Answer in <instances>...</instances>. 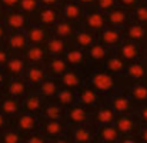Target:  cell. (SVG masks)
I'll return each instance as SVG.
<instances>
[{"label": "cell", "mask_w": 147, "mask_h": 143, "mask_svg": "<svg viewBox=\"0 0 147 143\" xmlns=\"http://www.w3.org/2000/svg\"><path fill=\"white\" fill-rule=\"evenodd\" d=\"M113 52L126 63H130L134 60H144V45H139V43H134L126 39Z\"/></svg>", "instance_id": "obj_7"}, {"label": "cell", "mask_w": 147, "mask_h": 143, "mask_svg": "<svg viewBox=\"0 0 147 143\" xmlns=\"http://www.w3.org/2000/svg\"><path fill=\"white\" fill-rule=\"evenodd\" d=\"M9 126H10V119L0 112V132H3V130L7 129Z\"/></svg>", "instance_id": "obj_52"}, {"label": "cell", "mask_w": 147, "mask_h": 143, "mask_svg": "<svg viewBox=\"0 0 147 143\" xmlns=\"http://www.w3.org/2000/svg\"><path fill=\"white\" fill-rule=\"evenodd\" d=\"M0 143H23V136L11 126L0 132Z\"/></svg>", "instance_id": "obj_41"}, {"label": "cell", "mask_w": 147, "mask_h": 143, "mask_svg": "<svg viewBox=\"0 0 147 143\" xmlns=\"http://www.w3.org/2000/svg\"><path fill=\"white\" fill-rule=\"evenodd\" d=\"M1 22H3L4 27L7 29V32H20V30H26V27H27V24H29V19H27L20 10L3 12Z\"/></svg>", "instance_id": "obj_10"}, {"label": "cell", "mask_w": 147, "mask_h": 143, "mask_svg": "<svg viewBox=\"0 0 147 143\" xmlns=\"http://www.w3.org/2000/svg\"><path fill=\"white\" fill-rule=\"evenodd\" d=\"M116 113L111 110V107L104 102L100 107L96 110H93L90 113V125L94 127H100V126H106V125H113L116 120Z\"/></svg>", "instance_id": "obj_19"}, {"label": "cell", "mask_w": 147, "mask_h": 143, "mask_svg": "<svg viewBox=\"0 0 147 143\" xmlns=\"http://www.w3.org/2000/svg\"><path fill=\"white\" fill-rule=\"evenodd\" d=\"M23 79L26 80V83L30 86L32 90L37 89L47 79V73L45 70V66L43 64H29L24 75H23Z\"/></svg>", "instance_id": "obj_21"}, {"label": "cell", "mask_w": 147, "mask_h": 143, "mask_svg": "<svg viewBox=\"0 0 147 143\" xmlns=\"http://www.w3.org/2000/svg\"><path fill=\"white\" fill-rule=\"evenodd\" d=\"M63 0H39L40 6H46V7H60Z\"/></svg>", "instance_id": "obj_50"}, {"label": "cell", "mask_w": 147, "mask_h": 143, "mask_svg": "<svg viewBox=\"0 0 147 143\" xmlns=\"http://www.w3.org/2000/svg\"><path fill=\"white\" fill-rule=\"evenodd\" d=\"M106 103L111 107V110L119 116V115H131L136 112L137 104L123 92V89L117 93H114L113 96H110Z\"/></svg>", "instance_id": "obj_5"}, {"label": "cell", "mask_w": 147, "mask_h": 143, "mask_svg": "<svg viewBox=\"0 0 147 143\" xmlns=\"http://www.w3.org/2000/svg\"><path fill=\"white\" fill-rule=\"evenodd\" d=\"M7 82H9V76L6 75V72L3 69H0V92L1 93H4V87H6Z\"/></svg>", "instance_id": "obj_51"}, {"label": "cell", "mask_w": 147, "mask_h": 143, "mask_svg": "<svg viewBox=\"0 0 147 143\" xmlns=\"http://www.w3.org/2000/svg\"><path fill=\"white\" fill-rule=\"evenodd\" d=\"M39 117H40V120H60V122H66V109L61 107L54 100L46 102Z\"/></svg>", "instance_id": "obj_30"}, {"label": "cell", "mask_w": 147, "mask_h": 143, "mask_svg": "<svg viewBox=\"0 0 147 143\" xmlns=\"http://www.w3.org/2000/svg\"><path fill=\"white\" fill-rule=\"evenodd\" d=\"M121 89L137 106L147 103V85L144 82H136V83L124 85Z\"/></svg>", "instance_id": "obj_29"}, {"label": "cell", "mask_w": 147, "mask_h": 143, "mask_svg": "<svg viewBox=\"0 0 147 143\" xmlns=\"http://www.w3.org/2000/svg\"><path fill=\"white\" fill-rule=\"evenodd\" d=\"M23 143H49V140L40 133H33V135H27L23 138Z\"/></svg>", "instance_id": "obj_45"}, {"label": "cell", "mask_w": 147, "mask_h": 143, "mask_svg": "<svg viewBox=\"0 0 147 143\" xmlns=\"http://www.w3.org/2000/svg\"><path fill=\"white\" fill-rule=\"evenodd\" d=\"M120 138L121 136L114 123L96 127V143H117Z\"/></svg>", "instance_id": "obj_36"}, {"label": "cell", "mask_w": 147, "mask_h": 143, "mask_svg": "<svg viewBox=\"0 0 147 143\" xmlns=\"http://www.w3.org/2000/svg\"><path fill=\"white\" fill-rule=\"evenodd\" d=\"M10 126L24 138L27 135H33V133L40 132V117L36 115L22 112L10 122Z\"/></svg>", "instance_id": "obj_2"}, {"label": "cell", "mask_w": 147, "mask_h": 143, "mask_svg": "<svg viewBox=\"0 0 147 143\" xmlns=\"http://www.w3.org/2000/svg\"><path fill=\"white\" fill-rule=\"evenodd\" d=\"M54 102L59 103L61 107L69 109V107H71L73 104L77 103V95H76L74 90H70V89H66V87H60L59 93L54 97Z\"/></svg>", "instance_id": "obj_39"}, {"label": "cell", "mask_w": 147, "mask_h": 143, "mask_svg": "<svg viewBox=\"0 0 147 143\" xmlns=\"http://www.w3.org/2000/svg\"><path fill=\"white\" fill-rule=\"evenodd\" d=\"M134 115H136V117H137V120H139L140 126L147 125V103L137 106V109H136Z\"/></svg>", "instance_id": "obj_44"}, {"label": "cell", "mask_w": 147, "mask_h": 143, "mask_svg": "<svg viewBox=\"0 0 147 143\" xmlns=\"http://www.w3.org/2000/svg\"><path fill=\"white\" fill-rule=\"evenodd\" d=\"M130 19L140 23V24H144L147 26V4L144 3H139L131 12H130Z\"/></svg>", "instance_id": "obj_42"}, {"label": "cell", "mask_w": 147, "mask_h": 143, "mask_svg": "<svg viewBox=\"0 0 147 143\" xmlns=\"http://www.w3.org/2000/svg\"><path fill=\"white\" fill-rule=\"evenodd\" d=\"M146 29H147V26H146Z\"/></svg>", "instance_id": "obj_62"}, {"label": "cell", "mask_w": 147, "mask_h": 143, "mask_svg": "<svg viewBox=\"0 0 147 143\" xmlns=\"http://www.w3.org/2000/svg\"><path fill=\"white\" fill-rule=\"evenodd\" d=\"M49 143H71V140L69 139L67 135H64V136H60V138L51 139V140H49Z\"/></svg>", "instance_id": "obj_56"}, {"label": "cell", "mask_w": 147, "mask_h": 143, "mask_svg": "<svg viewBox=\"0 0 147 143\" xmlns=\"http://www.w3.org/2000/svg\"><path fill=\"white\" fill-rule=\"evenodd\" d=\"M76 95H77V103L82 104L84 109H87L90 113H92L93 110H96L97 107H100V106L106 102L97 92H94V90H93L90 86H87V85H84L83 87H80V89L76 92Z\"/></svg>", "instance_id": "obj_9"}, {"label": "cell", "mask_w": 147, "mask_h": 143, "mask_svg": "<svg viewBox=\"0 0 147 143\" xmlns=\"http://www.w3.org/2000/svg\"><path fill=\"white\" fill-rule=\"evenodd\" d=\"M45 103L46 102L43 100V97L39 95L36 90H30L27 95L23 97V100H22V112L40 116Z\"/></svg>", "instance_id": "obj_24"}, {"label": "cell", "mask_w": 147, "mask_h": 143, "mask_svg": "<svg viewBox=\"0 0 147 143\" xmlns=\"http://www.w3.org/2000/svg\"><path fill=\"white\" fill-rule=\"evenodd\" d=\"M63 59L64 62L67 63V66L70 69H76L84 75H87L93 67H90L89 62H87V56H86V52L82 50V49L76 47L70 43V46L67 47L66 53L63 54Z\"/></svg>", "instance_id": "obj_3"}, {"label": "cell", "mask_w": 147, "mask_h": 143, "mask_svg": "<svg viewBox=\"0 0 147 143\" xmlns=\"http://www.w3.org/2000/svg\"><path fill=\"white\" fill-rule=\"evenodd\" d=\"M80 27H83L86 30H92L94 33H100L104 27H107L106 14L96 10L94 7L86 10V14H84V19H83Z\"/></svg>", "instance_id": "obj_14"}, {"label": "cell", "mask_w": 147, "mask_h": 143, "mask_svg": "<svg viewBox=\"0 0 147 143\" xmlns=\"http://www.w3.org/2000/svg\"><path fill=\"white\" fill-rule=\"evenodd\" d=\"M71 143H96V127L89 125H80L69 127L67 133Z\"/></svg>", "instance_id": "obj_12"}, {"label": "cell", "mask_w": 147, "mask_h": 143, "mask_svg": "<svg viewBox=\"0 0 147 143\" xmlns=\"http://www.w3.org/2000/svg\"><path fill=\"white\" fill-rule=\"evenodd\" d=\"M30 86L26 83V80L23 77H11L9 79L6 87H4V95L11 96L14 99L23 100V97L30 92Z\"/></svg>", "instance_id": "obj_26"}, {"label": "cell", "mask_w": 147, "mask_h": 143, "mask_svg": "<svg viewBox=\"0 0 147 143\" xmlns=\"http://www.w3.org/2000/svg\"><path fill=\"white\" fill-rule=\"evenodd\" d=\"M27 62L24 60L23 56H16V54H10L6 66L3 67V70L6 72V75L9 76V79L11 77H23L26 69H27Z\"/></svg>", "instance_id": "obj_28"}, {"label": "cell", "mask_w": 147, "mask_h": 143, "mask_svg": "<svg viewBox=\"0 0 147 143\" xmlns=\"http://www.w3.org/2000/svg\"><path fill=\"white\" fill-rule=\"evenodd\" d=\"M20 0H0V10L9 12V10H17Z\"/></svg>", "instance_id": "obj_46"}, {"label": "cell", "mask_w": 147, "mask_h": 143, "mask_svg": "<svg viewBox=\"0 0 147 143\" xmlns=\"http://www.w3.org/2000/svg\"><path fill=\"white\" fill-rule=\"evenodd\" d=\"M26 37L29 45H36V46H45L46 42L51 36V32L46 27H42L39 24H32L29 23L26 27Z\"/></svg>", "instance_id": "obj_22"}, {"label": "cell", "mask_w": 147, "mask_h": 143, "mask_svg": "<svg viewBox=\"0 0 147 143\" xmlns=\"http://www.w3.org/2000/svg\"><path fill=\"white\" fill-rule=\"evenodd\" d=\"M123 35L126 40L139 43V45H146L147 43V29L144 24H140L134 20L130 19V22L123 27Z\"/></svg>", "instance_id": "obj_20"}, {"label": "cell", "mask_w": 147, "mask_h": 143, "mask_svg": "<svg viewBox=\"0 0 147 143\" xmlns=\"http://www.w3.org/2000/svg\"><path fill=\"white\" fill-rule=\"evenodd\" d=\"M29 46L27 37H26V32L20 30V32H9L6 42H4V47L9 50L10 54H16V56H23L24 50Z\"/></svg>", "instance_id": "obj_11"}, {"label": "cell", "mask_w": 147, "mask_h": 143, "mask_svg": "<svg viewBox=\"0 0 147 143\" xmlns=\"http://www.w3.org/2000/svg\"><path fill=\"white\" fill-rule=\"evenodd\" d=\"M117 143H140L136 136H121Z\"/></svg>", "instance_id": "obj_55"}, {"label": "cell", "mask_w": 147, "mask_h": 143, "mask_svg": "<svg viewBox=\"0 0 147 143\" xmlns=\"http://www.w3.org/2000/svg\"><path fill=\"white\" fill-rule=\"evenodd\" d=\"M142 3H144V4H147V0H140Z\"/></svg>", "instance_id": "obj_59"}, {"label": "cell", "mask_w": 147, "mask_h": 143, "mask_svg": "<svg viewBox=\"0 0 147 143\" xmlns=\"http://www.w3.org/2000/svg\"><path fill=\"white\" fill-rule=\"evenodd\" d=\"M144 60L147 62V43L144 45Z\"/></svg>", "instance_id": "obj_57"}, {"label": "cell", "mask_w": 147, "mask_h": 143, "mask_svg": "<svg viewBox=\"0 0 147 143\" xmlns=\"http://www.w3.org/2000/svg\"><path fill=\"white\" fill-rule=\"evenodd\" d=\"M74 1H77L80 6H83L86 10H89V9H93L94 7V4H96V0H74Z\"/></svg>", "instance_id": "obj_54"}, {"label": "cell", "mask_w": 147, "mask_h": 143, "mask_svg": "<svg viewBox=\"0 0 147 143\" xmlns=\"http://www.w3.org/2000/svg\"><path fill=\"white\" fill-rule=\"evenodd\" d=\"M9 57H10L9 50L4 47V46H0V69H3V67L6 66V63H7Z\"/></svg>", "instance_id": "obj_48"}, {"label": "cell", "mask_w": 147, "mask_h": 143, "mask_svg": "<svg viewBox=\"0 0 147 143\" xmlns=\"http://www.w3.org/2000/svg\"><path fill=\"white\" fill-rule=\"evenodd\" d=\"M113 53V50L109 47L103 46L101 43H94L92 47L86 50V56H87V62L90 64V67H100L103 64V62Z\"/></svg>", "instance_id": "obj_25"}, {"label": "cell", "mask_w": 147, "mask_h": 143, "mask_svg": "<svg viewBox=\"0 0 147 143\" xmlns=\"http://www.w3.org/2000/svg\"><path fill=\"white\" fill-rule=\"evenodd\" d=\"M43 66H45V70L47 73V77H51V79H59L69 69V66H67V63L64 62L63 57H50V56H47Z\"/></svg>", "instance_id": "obj_33"}, {"label": "cell", "mask_w": 147, "mask_h": 143, "mask_svg": "<svg viewBox=\"0 0 147 143\" xmlns=\"http://www.w3.org/2000/svg\"><path fill=\"white\" fill-rule=\"evenodd\" d=\"M97 42L101 43L103 46L109 47L110 50L117 49L123 42H124V35L123 30L114 29V27H104L97 35Z\"/></svg>", "instance_id": "obj_16"}, {"label": "cell", "mask_w": 147, "mask_h": 143, "mask_svg": "<svg viewBox=\"0 0 147 143\" xmlns=\"http://www.w3.org/2000/svg\"><path fill=\"white\" fill-rule=\"evenodd\" d=\"M0 112L10 119V122L22 113V100L14 99L11 96L3 95L0 99Z\"/></svg>", "instance_id": "obj_32"}, {"label": "cell", "mask_w": 147, "mask_h": 143, "mask_svg": "<svg viewBox=\"0 0 147 143\" xmlns=\"http://www.w3.org/2000/svg\"><path fill=\"white\" fill-rule=\"evenodd\" d=\"M57 80H59L61 87H66V89L77 92L80 87H83L86 85V75L79 72V70H76V69H70L69 67Z\"/></svg>", "instance_id": "obj_15"}, {"label": "cell", "mask_w": 147, "mask_h": 143, "mask_svg": "<svg viewBox=\"0 0 147 143\" xmlns=\"http://www.w3.org/2000/svg\"><path fill=\"white\" fill-rule=\"evenodd\" d=\"M40 133L47 139H56L69 133V126L66 122L60 120H40Z\"/></svg>", "instance_id": "obj_17"}, {"label": "cell", "mask_w": 147, "mask_h": 143, "mask_svg": "<svg viewBox=\"0 0 147 143\" xmlns=\"http://www.w3.org/2000/svg\"><path fill=\"white\" fill-rule=\"evenodd\" d=\"M23 57L27 62V64H43L47 59V53L45 50V46L29 45L23 53Z\"/></svg>", "instance_id": "obj_38"}, {"label": "cell", "mask_w": 147, "mask_h": 143, "mask_svg": "<svg viewBox=\"0 0 147 143\" xmlns=\"http://www.w3.org/2000/svg\"><path fill=\"white\" fill-rule=\"evenodd\" d=\"M86 85L90 86L94 92H97L104 100H107L114 93L120 92L123 87L120 77H116V76L107 73L101 67H93L86 75Z\"/></svg>", "instance_id": "obj_1"}, {"label": "cell", "mask_w": 147, "mask_h": 143, "mask_svg": "<svg viewBox=\"0 0 147 143\" xmlns=\"http://www.w3.org/2000/svg\"><path fill=\"white\" fill-rule=\"evenodd\" d=\"M7 29L4 27L3 22L0 20V46H4V42H6V37H7Z\"/></svg>", "instance_id": "obj_53"}, {"label": "cell", "mask_w": 147, "mask_h": 143, "mask_svg": "<svg viewBox=\"0 0 147 143\" xmlns=\"http://www.w3.org/2000/svg\"><path fill=\"white\" fill-rule=\"evenodd\" d=\"M3 95H4V93H1V92H0V99H1V96H3Z\"/></svg>", "instance_id": "obj_60"}, {"label": "cell", "mask_w": 147, "mask_h": 143, "mask_svg": "<svg viewBox=\"0 0 147 143\" xmlns=\"http://www.w3.org/2000/svg\"><path fill=\"white\" fill-rule=\"evenodd\" d=\"M130 22V12L116 6L113 10H110L109 13H106V23L109 27H114V29H120L123 30V27Z\"/></svg>", "instance_id": "obj_23"}, {"label": "cell", "mask_w": 147, "mask_h": 143, "mask_svg": "<svg viewBox=\"0 0 147 143\" xmlns=\"http://www.w3.org/2000/svg\"><path fill=\"white\" fill-rule=\"evenodd\" d=\"M1 13H3V12H1V10H0V14H1Z\"/></svg>", "instance_id": "obj_61"}, {"label": "cell", "mask_w": 147, "mask_h": 143, "mask_svg": "<svg viewBox=\"0 0 147 143\" xmlns=\"http://www.w3.org/2000/svg\"><path fill=\"white\" fill-rule=\"evenodd\" d=\"M116 6H117V0H96L94 9L106 14L110 10H113Z\"/></svg>", "instance_id": "obj_43"}, {"label": "cell", "mask_w": 147, "mask_h": 143, "mask_svg": "<svg viewBox=\"0 0 147 143\" xmlns=\"http://www.w3.org/2000/svg\"><path fill=\"white\" fill-rule=\"evenodd\" d=\"M100 67L104 69L107 73H110V75H113V76L121 79L123 72H124V69H126V62L121 60V59L113 52V53L103 62V64H101Z\"/></svg>", "instance_id": "obj_34"}, {"label": "cell", "mask_w": 147, "mask_h": 143, "mask_svg": "<svg viewBox=\"0 0 147 143\" xmlns=\"http://www.w3.org/2000/svg\"><path fill=\"white\" fill-rule=\"evenodd\" d=\"M60 9L59 7H46L40 6V9L29 19V23L39 24L42 27H46L51 30V27L60 20Z\"/></svg>", "instance_id": "obj_4"}, {"label": "cell", "mask_w": 147, "mask_h": 143, "mask_svg": "<svg viewBox=\"0 0 147 143\" xmlns=\"http://www.w3.org/2000/svg\"><path fill=\"white\" fill-rule=\"evenodd\" d=\"M97 35L98 33H94L92 30H86L83 27H79L71 39V45L76 46V47L82 49V50H87L89 47H92L94 43H97Z\"/></svg>", "instance_id": "obj_27"}, {"label": "cell", "mask_w": 147, "mask_h": 143, "mask_svg": "<svg viewBox=\"0 0 147 143\" xmlns=\"http://www.w3.org/2000/svg\"><path fill=\"white\" fill-rule=\"evenodd\" d=\"M147 73V62L146 60H134L130 63H126V69L121 76V83L130 85L136 82H144Z\"/></svg>", "instance_id": "obj_6"}, {"label": "cell", "mask_w": 147, "mask_h": 143, "mask_svg": "<svg viewBox=\"0 0 147 143\" xmlns=\"http://www.w3.org/2000/svg\"><path fill=\"white\" fill-rule=\"evenodd\" d=\"M39 9H40L39 0H20L17 10H20L27 19H30Z\"/></svg>", "instance_id": "obj_40"}, {"label": "cell", "mask_w": 147, "mask_h": 143, "mask_svg": "<svg viewBox=\"0 0 147 143\" xmlns=\"http://www.w3.org/2000/svg\"><path fill=\"white\" fill-rule=\"evenodd\" d=\"M60 83H59V80L57 79H51V77H47L37 89H34L39 95L43 97V100L45 102H51V100H54V97L56 95L59 93V90H60Z\"/></svg>", "instance_id": "obj_37"}, {"label": "cell", "mask_w": 147, "mask_h": 143, "mask_svg": "<svg viewBox=\"0 0 147 143\" xmlns=\"http://www.w3.org/2000/svg\"><path fill=\"white\" fill-rule=\"evenodd\" d=\"M144 83L147 85V73H146V77H144Z\"/></svg>", "instance_id": "obj_58"}, {"label": "cell", "mask_w": 147, "mask_h": 143, "mask_svg": "<svg viewBox=\"0 0 147 143\" xmlns=\"http://www.w3.org/2000/svg\"><path fill=\"white\" fill-rule=\"evenodd\" d=\"M66 123L69 127L89 125L90 123V112L87 109H84L82 104L76 103L71 107L66 109Z\"/></svg>", "instance_id": "obj_18"}, {"label": "cell", "mask_w": 147, "mask_h": 143, "mask_svg": "<svg viewBox=\"0 0 147 143\" xmlns=\"http://www.w3.org/2000/svg\"><path fill=\"white\" fill-rule=\"evenodd\" d=\"M114 126L117 127L120 136H136L139 129H140V123H139L134 113L116 116Z\"/></svg>", "instance_id": "obj_13"}, {"label": "cell", "mask_w": 147, "mask_h": 143, "mask_svg": "<svg viewBox=\"0 0 147 143\" xmlns=\"http://www.w3.org/2000/svg\"><path fill=\"white\" fill-rule=\"evenodd\" d=\"M59 9H60L61 19L71 22V23H74L80 27V24L84 19V14H86V9L83 6H80L74 0H63Z\"/></svg>", "instance_id": "obj_8"}, {"label": "cell", "mask_w": 147, "mask_h": 143, "mask_svg": "<svg viewBox=\"0 0 147 143\" xmlns=\"http://www.w3.org/2000/svg\"><path fill=\"white\" fill-rule=\"evenodd\" d=\"M69 46H70V42L63 40V39L51 35L45 45V50H46L47 56H50V57H63V54L66 53Z\"/></svg>", "instance_id": "obj_35"}, {"label": "cell", "mask_w": 147, "mask_h": 143, "mask_svg": "<svg viewBox=\"0 0 147 143\" xmlns=\"http://www.w3.org/2000/svg\"><path fill=\"white\" fill-rule=\"evenodd\" d=\"M136 138H137V140L140 143H147V125L140 126V129H139Z\"/></svg>", "instance_id": "obj_49"}, {"label": "cell", "mask_w": 147, "mask_h": 143, "mask_svg": "<svg viewBox=\"0 0 147 143\" xmlns=\"http://www.w3.org/2000/svg\"><path fill=\"white\" fill-rule=\"evenodd\" d=\"M77 29H79L77 24H74V23H71V22H67V20H64V19L60 17V20L51 27L50 32H51V35L56 36V37H60V39H63V40L71 42V39H73V36H74V33H76Z\"/></svg>", "instance_id": "obj_31"}, {"label": "cell", "mask_w": 147, "mask_h": 143, "mask_svg": "<svg viewBox=\"0 0 147 143\" xmlns=\"http://www.w3.org/2000/svg\"><path fill=\"white\" fill-rule=\"evenodd\" d=\"M139 3H140V0H117V6H120L129 12H131Z\"/></svg>", "instance_id": "obj_47"}]
</instances>
